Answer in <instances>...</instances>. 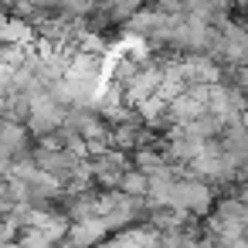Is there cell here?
Listing matches in <instances>:
<instances>
[{"label":"cell","mask_w":248,"mask_h":248,"mask_svg":"<svg viewBox=\"0 0 248 248\" xmlns=\"http://www.w3.org/2000/svg\"><path fill=\"white\" fill-rule=\"evenodd\" d=\"M65 109H62V99L58 95H48L45 89L31 92V106H28V126L38 133V136H48L55 129L65 126Z\"/></svg>","instance_id":"6da1fadb"},{"label":"cell","mask_w":248,"mask_h":248,"mask_svg":"<svg viewBox=\"0 0 248 248\" xmlns=\"http://www.w3.org/2000/svg\"><path fill=\"white\" fill-rule=\"evenodd\" d=\"M217 55L228 58L231 65H245L248 62V31L245 28H234V24H224L217 31V41H214Z\"/></svg>","instance_id":"7a4b0ae2"},{"label":"cell","mask_w":248,"mask_h":248,"mask_svg":"<svg viewBox=\"0 0 248 248\" xmlns=\"http://www.w3.org/2000/svg\"><path fill=\"white\" fill-rule=\"evenodd\" d=\"M119 187L126 194H133V197H143V194H150V173H143L140 167L136 170H126L123 180H119Z\"/></svg>","instance_id":"3957f363"},{"label":"cell","mask_w":248,"mask_h":248,"mask_svg":"<svg viewBox=\"0 0 248 248\" xmlns=\"http://www.w3.org/2000/svg\"><path fill=\"white\" fill-rule=\"evenodd\" d=\"M136 167L143 170V173H150V177H156V173H167L170 167L163 163V156H156L153 150H140L136 153Z\"/></svg>","instance_id":"277c9868"},{"label":"cell","mask_w":248,"mask_h":248,"mask_svg":"<svg viewBox=\"0 0 248 248\" xmlns=\"http://www.w3.org/2000/svg\"><path fill=\"white\" fill-rule=\"evenodd\" d=\"M245 177H248V163H245Z\"/></svg>","instance_id":"5b68a950"}]
</instances>
